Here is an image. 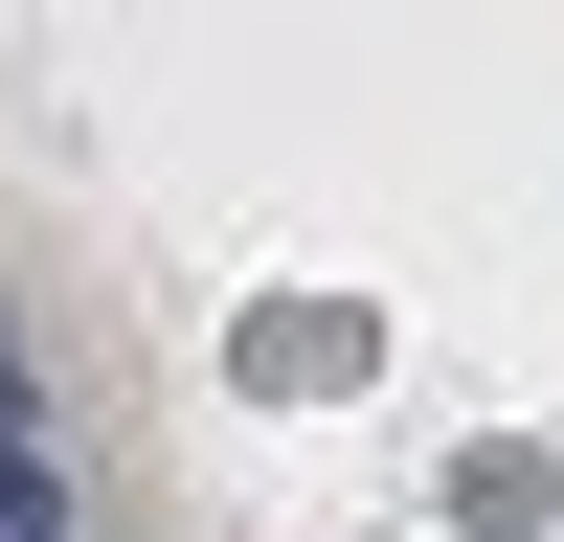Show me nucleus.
<instances>
[{"instance_id": "nucleus-1", "label": "nucleus", "mask_w": 564, "mask_h": 542, "mask_svg": "<svg viewBox=\"0 0 564 542\" xmlns=\"http://www.w3.org/2000/svg\"><path fill=\"white\" fill-rule=\"evenodd\" d=\"M0 520H45V430H23V406H0Z\"/></svg>"}, {"instance_id": "nucleus-2", "label": "nucleus", "mask_w": 564, "mask_h": 542, "mask_svg": "<svg viewBox=\"0 0 564 542\" xmlns=\"http://www.w3.org/2000/svg\"><path fill=\"white\" fill-rule=\"evenodd\" d=\"M0 406H23V339H0Z\"/></svg>"}]
</instances>
